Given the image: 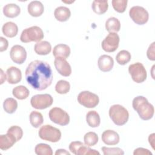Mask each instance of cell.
<instances>
[{
    "label": "cell",
    "instance_id": "6da1fadb",
    "mask_svg": "<svg viewBox=\"0 0 155 155\" xmlns=\"http://www.w3.org/2000/svg\"><path fill=\"white\" fill-rule=\"evenodd\" d=\"M25 79L35 90L42 91L52 83L53 74L50 65L45 61L35 60L31 61L25 70Z\"/></svg>",
    "mask_w": 155,
    "mask_h": 155
},
{
    "label": "cell",
    "instance_id": "7a4b0ae2",
    "mask_svg": "<svg viewBox=\"0 0 155 155\" xmlns=\"http://www.w3.org/2000/svg\"><path fill=\"white\" fill-rule=\"evenodd\" d=\"M132 105L142 120H148L153 117L154 108L153 105L148 102L146 97L142 96H136L133 100Z\"/></svg>",
    "mask_w": 155,
    "mask_h": 155
},
{
    "label": "cell",
    "instance_id": "3957f363",
    "mask_svg": "<svg viewBox=\"0 0 155 155\" xmlns=\"http://www.w3.org/2000/svg\"><path fill=\"white\" fill-rule=\"evenodd\" d=\"M109 116L112 121L118 126L125 124L129 119L128 110L119 104H115L110 107Z\"/></svg>",
    "mask_w": 155,
    "mask_h": 155
},
{
    "label": "cell",
    "instance_id": "277c9868",
    "mask_svg": "<svg viewBox=\"0 0 155 155\" xmlns=\"http://www.w3.org/2000/svg\"><path fill=\"white\" fill-rule=\"evenodd\" d=\"M44 33L38 26H32L24 29L21 35L20 40L24 43L40 42L44 38Z\"/></svg>",
    "mask_w": 155,
    "mask_h": 155
},
{
    "label": "cell",
    "instance_id": "5b68a950",
    "mask_svg": "<svg viewBox=\"0 0 155 155\" xmlns=\"http://www.w3.org/2000/svg\"><path fill=\"white\" fill-rule=\"evenodd\" d=\"M38 134L41 139L51 142H57L61 138V131L50 125L42 126L39 130Z\"/></svg>",
    "mask_w": 155,
    "mask_h": 155
},
{
    "label": "cell",
    "instance_id": "8992f818",
    "mask_svg": "<svg viewBox=\"0 0 155 155\" xmlns=\"http://www.w3.org/2000/svg\"><path fill=\"white\" fill-rule=\"evenodd\" d=\"M50 119L54 123L65 126L70 122V116L68 114L59 107H54L51 108L48 113Z\"/></svg>",
    "mask_w": 155,
    "mask_h": 155
},
{
    "label": "cell",
    "instance_id": "52a82bcc",
    "mask_svg": "<svg viewBox=\"0 0 155 155\" xmlns=\"http://www.w3.org/2000/svg\"><path fill=\"white\" fill-rule=\"evenodd\" d=\"M129 15L131 19L138 25L146 24L149 18L148 12L142 7L136 5L130 9Z\"/></svg>",
    "mask_w": 155,
    "mask_h": 155
},
{
    "label": "cell",
    "instance_id": "ba28073f",
    "mask_svg": "<svg viewBox=\"0 0 155 155\" xmlns=\"http://www.w3.org/2000/svg\"><path fill=\"white\" fill-rule=\"evenodd\" d=\"M128 72L132 79L136 83H142L147 79V71L143 65L140 62L131 64L128 67Z\"/></svg>",
    "mask_w": 155,
    "mask_h": 155
},
{
    "label": "cell",
    "instance_id": "9c48e42d",
    "mask_svg": "<svg viewBox=\"0 0 155 155\" xmlns=\"http://www.w3.org/2000/svg\"><path fill=\"white\" fill-rule=\"evenodd\" d=\"M78 101L84 107L92 108L98 105L99 99L97 94L88 91H84L78 94Z\"/></svg>",
    "mask_w": 155,
    "mask_h": 155
},
{
    "label": "cell",
    "instance_id": "30bf717a",
    "mask_svg": "<svg viewBox=\"0 0 155 155\" xmlns=\"http://www.w3.org/2000/svg\"><path fill=\"white\" fill-rule=\"evenodd\" d=\"M53 102V99L50 94H36L31 98V106L38 110H43L50 107Z\"/></svg>",
    "mask_w": 155,
    "mask_h": 155
},
{
    "label": "cell",
    "instance_id": "8fae6325",
    "mask_svg": "<svg viewBox=\"0 0 155 155\" xmlns=\"http://www.w3.org/2000/svg\"><path fill=\"white\" fill-rule=\"evenodd\" d=\"M119 41V36L116 33H110L102 41L101 46L106 52H114L117 49Z\"/></svg>",
    "mask_w": 155,
    "mask_h": 155
},
{
    "label": "cell",
    "instance_id": "7c38bea8",
    "mask_svg": "<svg viewBox=\"0 0 155 155\" xmlns=\"http://www.w3.org/2000/svg\"><path fill=\"white\" fill-rule=\"evenodd\" d=\"M10 55L12 60L18 64H23L27 58L25 49L19 45H15L12 47Z\"/></svg>",
    "mask_w": 155,
    "mask_h": 155
},
{
    "label": "cell",
    "instance_id": "4fadbf2b",
    "mask_svg": "<svg viewBox=\"0 0 155 155\" xmlns=\"http://www.w3.org/2000/svg\"><path fill=\"white\" fill-rule=\"evenodd\" d=\"M54 64L58 73L63 76H69L71 73V68L65 59L62 58H56Z\"/></svg>",
    "mask_w": 155,
    "mask_h": 155
},
{
    "label": "cell",
    "instance_id": "5bb4252c",
    "mask_svg": "<svg viewBox=\"0 0 155 155\" xmlns=\"http://www.w3.org/2000/svg\"><path fill=\"white\" fill-rule=\"evenodd\" d=\"M98 67L102 71L108 72L111 70L114 65V61L112 57L107 54L101 56L97 61Z\"/></svg>",
    "mask_w": 155,
    "mask_h": 155
},
{
    "label": "cell",
    "instance_id": "9a60e30c",
    "mask_svg": "<svg viewBox=\"0 0 155 155\" xmlns=\"http://www.w3.org/2000/svg\"><path fill=\"white\" fill-rule=\"evenodd\" d=\"M102 140L104 143L108 145H114L119 143L120 137L118 133L113 130H107L103 132Z\"/></svg>",
    "mask_w": 155,
    "mask_h": 155
},
{
    "label": "cell",
    "instance_id": "2e32d148",
    "mask_svg": "<svg viewBox=\"0 0 155 155\" xmlns=\"http://www.w3.org/2000/svg\"><path fill=\"white\" fill-rule=\"evenodd\" d=\"M7 80L9 84H15L19 82L22 79V73L20 69L16 67H10L7 68Z\"/></svg>",
    "mask_w": 155,
    "mask_h": 155
},
{
    "label": "cell",
    "instance_id": "e0dca14e",
    "mask_svg": "<svg viewBox=\"0 0 155 155\" xmlns=\"http://www.w3.org/2000/svg\"><path fill=\"white\" fill-rule=\"evenodd\" d=\"M28 13L33 17H38L42 15L44 7L43 4L38 1H33L28 4L27 7Z\"/></svg>",
    "mask_w": 155,
    "mask_h": 155
},
{
    "label": "cell",
    "instance_id": "ac0fdd59",
    "mask_svg": "<svg viewBox=\"0 0 155 155\" xmlns=\"http://www.w3.org/2000/svg\"><path fill=\"white\" fill-rule=\"evenodd\" d=\"M16 142V140L15 137L8 133H7L6 134H1L0 136V148L2 150H7Z\"/></svg>",
    "mask_w": 155,
    "mask_h": 155
},
{
    "label": "cell",
    "instance_id": "d6986e66",
    "mask_svg": "<svg viewBox=\"0 0 155 155\" xmlns=\"http://www.w3.org/2000/svg\"><path fill=\"white\" fill-rule=\"evenodd\" d=\"M53 54L55 58H62L66 59L70 54V48L66 44H58L53 48Z\"/></svg>",
    "mask_w": 155,
    "mask_h": 155
},
{
    "label": "cell",
    "instance_id": "ffe728a7",
    "mask_svg": "<svg viewBox=\"0 0 155 155\" xmlns=\"http://www.w3.org/2000/svg\"><path fill=\"white\" fill-rule=\"evenodd\" d=\"M55 18L60 22L67 21L71 16L70 9L66 7L60 6L57 7L54 12Z\"/></svg>",
    "mask_w": 155,
    "mask_h": 155
},
{
    "label": "cell",
    "instance_id": "44dd1931",
    "mask_svg": "<svg viewBox=\"0 0 155 155\" xmlns=\"http://www.w3.org/2000/svg\"><path fill=\"white\" fill-rule=\"evenodd\" d=\"M34 50L39 55H47L50 53L51 45L48 41H40L35 45Z\"/></svg>",
    "mask_w": 155,
    "mask_h": 155
},
{
    "label": "cell",
    "instance_id": "7402d4cb",
    "mask_svg": "<svg viewBox=\"0 0 155 155\" xmlns=\"http://www.w3.org/2000/svg\"><path fill=\"white\" fill-rule=\"evenodd\" d=\"M20 7L15 4H8L3 7V13L7 18H15L20 14Z\"/></svg>",
    "mask_w": 155,
    "mask_h": 155
},
{
    "label": "cell",
    "instance_id": "603a6c76",
    "mask_svg": "<svg viewBox=\"0 0 155 155\" xmlns=\"http://www.w3.org/2000/svg\"><path fill=\"white\" fill-rule=\"evenodd\" d=\"M2 31L5 36L13 38L18 34V27L15 23L13 22H7L3 25Z\"/></svg>",
    "mask_w": 155,
    "mask_h": 155
},
{
    "label": "cell",
    "instance_id": "cb8c5ba5",
    "mask_svg": "<svg viewBox=\"0 0 155 155\" xmlns=\"http://www.w3.org/2000/svg\"><path fill=\"white\" fill-rule=\"evenodd\" d=\"M92 9L93 12L97 15H102L105 13L108 7V4L107 1L94 0L92 3Z\"/></svg>",
    "mask_w": 155,
    "mask_h": 155
},
{
    "label": "cell",
    "instance_id": "d4e9b609",
    "mask_svg": "<svg viewBox=\"0 0 155 155\" xmlns=\"http://www.w3.org/2000/svg\"><path fill=\"white\" fill-rule=\"evenodd\" d=\"M105 28L109 33L118 32L120 28L119 20L114 17L108 18L105 22Z\"/></svg>",
    "mask_w": 155,
    "mask_h": 155
},
{
    "label": "cell",
    "instance_id": "484cf974",
    "mask_svg": "<svg viewBox=\"0 0 155 155\" xmlns=\"http://www.w3.org/2000/svg\"><path fill=\"white\" fill-rule=\"evenodd\" d=\"M86 121L90 127H97L101 123L100 116L96 111H90L87 113Z\"/></svg>",
    "mask_w": 155,
    "mask_h": 155
},
{
    "label": "cell",
    "instance_id": "4316f807",
    "mask_svg": "<svg viewBox=\"0 0 155 155\" xmlns=\"http://www.w3.org/2000/svg\"><path fill=\"white\" fill-rule=\"evenodd\" d=\"M13 95L19 100L26 99L30 94L29 90L24 85H19L15 87L12 91Z\"/></svg>",
    "mask_w": 155,
    "mask_h": 155
},
{
    "label": "cell",
    "instance_id": "83f0119b",
    "mask_svg": "<svg viewBox=\"0 0 155 155\" xmlns=\"http://www.w3.org/2000/svg\"><path fill=\"white\" fill-rule=\"evenodd\" d=\"M3 108L5 112L9 114L15 113L18 108V102L16 100L12 97L7 98L3 103Z\"/></svg>",
    "mask_w": 155,
    "mask_h": 155
},
{
    "label": "cell",
    "instance_id": "f1b7e54d",
    "mask_svg": "<svg viewBox=\"0 0 155 155\" xmlns=\"http://www.w3.org/2000/svg\"><path fill=\"white\" fill-rule=\"evenodd\" d=\"M43 121V116L41 113L33 111L30 114V122L33 127L38 128L42 124Z\"/></svg>",
    "mask_w": 155,
    "mask_h": 155
},
{
    "label": "cell",
    "instance_id": "f546056e",
    "mask_svg": "<svg viewBox=\"0 0 155 155\" xmlns=\"http://www.w3.org/2000/svg\"><path fill=\"white\" fill-rule=\"evenodd\" d=\"M131 54L129 51L123 50L120 51L116 56V60L117 62L122 65L127 64L131 60Z\"/></svg>",
    "mask_w": 155,
    "mask_h": 155
},
{
    "label": "cell",
    "instance_id": "4dcf8cb0",
    "mask_svg": "<svg viewBox=\"0 0 155 155\" xmlns=\"http://www.w3.org/2000/svg\"><path fill=\"white\" fill-rule=\"evenodd\" d=\"M35 153L38 155H52L53 151L50 146L46 143H39L35 148Z\"/></svg>",
    "mask_w": 155,
    "mask_h": 155
},
{
    "label": "cell",
    "instance_id": "1f68e13d",
    "mask_svg": "<svg viewBox=\"0 0 155 155\" xmlns=\"http://www.w3.org/2000/svg\"><path fill=\"white\" fill-rule=\"evenodd\" d=\"M70 89V84L68 82L64 80L59 81L55 85L56 91L61 94H66L69 92Z\"/></svg>",
    "mask_w": 155,
    "mask_h": 155
},
{
    "label": "cell",
    "instance_id": "d6a6232c",
    "mask_svg": "<svg viewBox=\"0 0 155 155\" xmlns=\"http://www.w3.org/2000/svg\"><path fill=\"white\" fill-rule=\"evenodd\" d=\"M84 140L85 145L88 147L94 146L98 142V136L94 132H88L84 135Z\"/></svg>",
    "mask_w": 155,
    "mask_h": 155
},
{
    "label": "cell",
    "instance_id": "836d02e7",
    "mask_svg": "<svg viewBox=\"0 0 155 155\" xmlns=\"http://www.w3.org/2000/svg\"><path fill=\"white\" fill-rule=\"evenodd\" d=\"M127 0H113L111 1L113 8L118 13H124L127 8Z\"/></svg>",
    "mask_w": 155,
    "mask_h": 155
},
{
    "label": "cell",
    "instance_id": "e575fe53",
    "mask_svg": "<svg viewBox=\"0 0 155 155\" xmlns=\"http://www.w3.org/2000/svg\"><path fill=\"white\" fill-rule=\"evenodd\" d=\"M95 155V154H100V153L95 150H93L90 148L88 146H85L84 144L79 147L76 154V155Z\"/></svg>",
    "mask_w": 155,
    "mask_h": 155
},
{
    "label": "cell",
    "instance_id": "d590c367",
    "mask_svg": "<svg viewBox=\"0 0 155 155\" xmlns=\"http://www.w3.org/2000/svg\"><path fill=\"white\" fill-rule=\"evenodd\" d=\"M7 133L12 134L15 137L16 142L19 141L23 136V131L22 128L16 125L12 126L10 127L7 130Z\"/></svg>",
    "mask_w": 155,
    "mask_h": 155
},
{
    "label": "cell",
    "instance_id": "8d00e7d4",
    "mask_svg": "<svg viewBox=\"0 0 155 155\" xmlns=\"http://www.w3.org/2000/svg\"><path fill=\"white\" fill-rule=\"evenodd\" d=\"M104 155H123L124 151L120 148H108L102 147L101 148Z\"/></svg>",
    "mask_w": 155,
    "mask_h": 155
},
{
    "label": "cell",
    "instance_id": "74e56055",
    "mask_svg": "<svg viewBox=\"0 0 155 155\" xmlns=\"http://www.w3.org/2000/svg\"><path fill=\"white\" fill-rule=\"evenodd\" d=\"M82 145H84V143L80 141L71 142L69 145V150L71 153H73L74 154H76L79 147Z\"/></svg>",
    "mask_w": 155,
    "mask_h": 155
},
{
    "label": "cell",
    "instance_id": "f35d334b",
    "mask_svg": "<svg viewBox=\"0 0 155 155\" xmlns=\"http://www.w3.org/2000/svg\"><path fill=\"white\" fill-rule=\"evenodd\" d=\"M154 44L155 42H153L148 47V50H147V57L148 58V59L151 60V61H155V53H154Z\"/></svg>",
    "mask_w": 155,
    "mask_h": 155
},
{
    "label": "cell",
    "instance_id": "ab89813d",
    "mask_svg": "<svg viewBox=\"0 0 155 155\" xmlns=\"http://www.w3.org/2000/svg\"><path fill=\"white\" fill-rule=\"evenodd\" d=\"M134 155H152V153L148 149L143 148H137L133 152Z\"/></svg>",
    "mask_w": 155,
    "mask_h": 155
},
{
    "label": "cell",
    "instance_id": "60d3db41",
    "mask_svg": "<svg viewBox=\"0 0 155 155\" xmlns=\"http://www.w3.org/2000/svg\"><path fill=\"white\" fill-rule=\"evenodd\" d=\"M8 41L3 38V37H0V51H4L6 50L8 48Z\"/></svg>",
    "mask_w": 155,
    "mask_h": 155
},
{
    "label": "cell",
    "instance_id": "b9f144b4",
    "mask_svg": "<svg viewBox=\"0 0 155 155\" xmlns=\"http://www.w3.org/2000/svg\"><path fill=\"white\" fill-rule=\"evenodd\" d=\"M55 154L56 155H59V154L70 155V153L68 151H67L65 150H64V149H58V150H56V151L55 153Z\"/></svg>",
    "mask_w": 155,
    "mask_h": 155
},
{
    "label": "cell",
    "instance_id": "7bdbcfd3",
    "mask_svg": "<svg viewBox=\"0 0 155 155\" xmlns=\"http://www.w3.org/2000/svg\"><path fill=\"white\" fill-rule=\"evenodd\" d=\"M154 133H153L151 134H150L148 137V142L150 143V144L151 145L152 148L153 149H154Z\"/></svg>",
    "mask_w": 155,
    "mask_h": 155
},
{
    "label": "cell",
    "instance_id": "ee69618b",
    "mask_svg": "<svg viewBox=\"0 0 155 155\" xmlns=\"http://www.w3.org/2000/svg\"><path fill=\"white\" fill-rule=\"evenodd\" d=\"M6 75L4 73L3 70L1 69V84H3L4 82L5 81L6 79Z\"/></svg>",
    "mask_w": 155,
    "mask_h": 155
}]
</instances>
